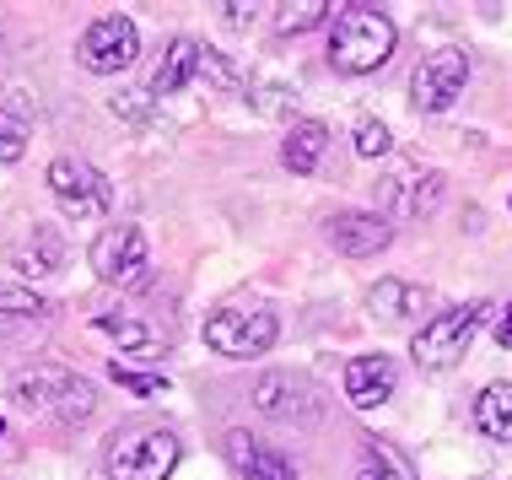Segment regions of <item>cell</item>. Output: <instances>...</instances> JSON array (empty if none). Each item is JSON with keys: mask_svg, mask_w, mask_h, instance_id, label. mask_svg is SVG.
<instances>
[{"mask_svg": "<svg viewBox=\"0 0 512 480\" xmlns=\"http://www.w3.org/2000/svg\"><path fill=\"white\" fill-rule=\"evenodd\" d=\"M399 44V27L389 11L378 6H340L335 27H329V65L340 76H372L389 65V54Z\"/></svg>", "mask_w": 512, "mask_h": 480, "instance_id": "obj_1", "label": "cell"}, {"mask_svg": "<svg viewBox=\"0 0 512 480\" xmlns=\"http://www.w3.org/2000/svg\"><path fill=\"white\" fill-rule=\"evenodd\" d=\"M486 313H491L486 297H475V303H453V308L432 313V319L415 329L410 356L426 367V373H448V367H459L464 351H469V340L480 335V324H486Z\"/></svg>", "mask_w": 512, "mask_h": 480, "instance_id": "obj_2", "label": "cell"}, {"mask_svg": "<svg viewBox=\"0 0 512 480\" xmlns=\"http://www.w3.org/2000/svg\"><path fill=\"white\" fill-rule=\"evenodd\" d=\"M11 400L27 416H60V421H87L98 410V394H92L87 378L65 373V367H49V362L11 378Z\"/></svg>", "mask_w": 512, "mask_h": 480, "instance_id": "obj_3", "label": "cell"}, {"mask_svg": "<svg viewBox=\"0 0 512 480\" xmlns=\"http://www.w3.org/2000/svg\"><path fill=\"white\" fill-rule=\"evenodd\" d=\"M275 340H281V319L265 308H221L205 319V346L216 356H232V362H248V356H265Z\"/></svg>", "mask_w": 512, "mask_h": 480, "instance_id": "obj_4", "label": "cell"}, {"mask_svg": "<svg viewBox=\"0 0 512 480\" xmlns=\"http://www.w3.org/2000/svg\"><path fill=\"white\" fill-rule=\"evenodd\" d=\"M178 437L168 427H151V432H135L124 443L108 448V480H168L178 470Z\"/></svg>", "mask_w": 512, "mask_h": 480, "instance_id": "obj_5", "label": "cell"}, {"mask_svg": "<svg viewBox=\"0 0 512 480\" xmlns=\"http://www.w3.org/2000/svg\"><path fill=\"white\" fill-rule=\"evenodd\" d=\"M44 184L54 189V200H60V211L71 216V222H92V216H103L114 195H108V178L92 168V162L81 157H54Z\"/></svg>", "mask_w": 512, "mask_h": 480, "instance_id": "obj_6", "label": "cell"}, {"mask_svg": "<svg viewBox=\"0 0 512 480\" xmlns=\"http://www.w3.org/2000/svg\"><path fill=\"white\" fill-rule=\"evenodd\" d=\"M135 54H141V27H135L130 17H98L81 33V44H76V60H81V71H92V76H119V71H130L135 65Z\"/></svg>", "mask_w": 512, "mask_h": 480, "instance_id": "obj_7", "label": "cell"}, {"mask_svg": "<svg viewBox=\"0 0 512 480\" xmlns=\"http://www.w3.org/2000/svg\"><path fill=\"white\" fill-rule=\"evenodd\" d=\"M92 270H98V281L108 286H141L146 270H151V249H146V232L141 227H103L98 238H92Z\"/></svg>", "mask_w": 512, "mask_h": 480, "instance_id": "obj_8", "label": "cell"}, {"mask_svg": "<svg viewBox=\"0 0 512 480\" xmlns=\"http://www.w3.org/2000/svg\"><path fill=\"white\" fill-rule=\"evenodd\" d=\"M464 81H469V54L464 49H432L410 76V103L421 114H442L464 92Z\"/></svg>", "mask_w": 512, "mask_h": 480, "instance_id": "obj_9", "label": "cell"}, {"mask_svg": "<svg viewBox=\"0 0 512 480\" xmlns=\"http://www.w3.org/2000/svg\"><path fill=\"white\" fill-rule=\"evenodd\" d=\"M329 243H335L345 259H372L394 243V227H389V216H378V211H340L335 222H329Z\"/></svg>", "mask_w": 512, "mask_h": 480, "instance_id": "obj_10", "label": "cell"}, {"mask_svg": "<svg viewBox=\"0 0 512 480\" xmlns=\"http://www.w3.org/2000/svg\"><path fill=\"white\" fill-rule=\"evenodd\" d=\"M394 356L372 351V356H351L345 362V400H351L356 410H378L383 400H394Z\"/></svg>", "mask_w": 512, "mask_h": 480, "instance_id": "obj_11", "label": "cell"}, {"mask_svg": "<svg viewBox=\"0 0 512 480\" xmlns=\"http://www.w3.org/2000/svg\"><path fill=\"white\" fill-rule=\"evenodd\" d=\"M442 178L437 168H415V173H405V178H394L389 184V195H394V211L405 216V222H421V216H432L437 211V200H442Z\"/></svg>", "mask_w": 512, "mask_h": 480, "instance_id": "obj_12", "label": "cell"}, {"mask_svg": "<svg viewBox=\"0 0 512 480\" xmlns=\"http://www.w3.org/2000/svg\"><path fill=\"white\" fill-rule=\"evenodd\" d=\"M227 454H232V464H238L243 480H297V470L286 464V454L254 443L248 432H227Z\"/></svg>", "mask_w": 512, "mask_h": 480, "instance_id": "obj_13", "label": "cell"}, {"mask_svg": "<svg viewBox=\"0 0 512 480\" xmlns=\"http://www.w3.org/2000/svg\"><path fill=\"white\" fill-rule=\"evenodd\" d=\"M200 49H205V44H195V38H173L168 54H162V65H157V76H151V92H157V98L184 92L189 81L200 76Z\"/></svg>", "mask_w": 512, "mask_h": 480, "instance_id": "obj_14", "label": "cell"}, {"mask_svg": "<svg viewBox=\"0 0 512 480\" xmlns=\"http://www.w3.org/2000/svg\"><path fill=\"white\" fill-rule=\"evenodd\" d=\"M324 146H329V130L318 125V119H297L292 130H286V146H281V162L292 168L297 178H308L318 168V157H324Z\"/></svg>", "mask_w": 512, "mask_h": 480, "instance_id": "obj_15", "label": "cell"}, {"mask_svg": "<svg viewBox=\"0 0 512 480\" xmlns=\"http://www.w3.org/2000/svg\"><path fill=\"white\" fill-rule=\"evenodd\" d=\"M475 427L491 443H512V383H486L475 400Z\"/></svg>", "mask_w": 512, "mask_h": 480, "instance_id": "obj_16", "label": "cell"}, {"mask_svg": "<svg viewBox=\"0 0 512 480\" xmlns=\"http://www.w3.org/2000/svg\"><path fill=\"white\" fill-rule=\"evenodd\" d=\"M92 329H98V335H108V340H119V346L135 351V356H151V351H157V335H151L141 319H130V313H98V319H92Z\"/></svg>", "mask_w": 512, "mask_h": 480, "instance_id": "obj_17", "label": "cell"}, {"mask_svg": "<svg viewBox=\"0 0 512 480\" xmlns=\"http://www.w3.org/2000/svg\"><path fill=\"white\" fill-rule=\"evenodd\" d=\"M356 480H415L405 470V459L394 448H383L378 437H362V454H356Z\"/></svg>", "mask_w": 512, "mask_h": 480, "instance_id": "obj_18", "label": "cell"}, {"mask_svg": "<svg viewBox=\"0 0 512 480\" xmlns=\"http://www.w3.org/2000/svg\"><path fill=\"white\" fill-rule=\"evenodd\" d=\"M421 303H426V292H415V286H399V281L372 286V308H378L383 319H405V313L421 308Z\"/></svg>", "mask_w": 512, "mask_h": 480, "instance_id": "obj_19", "label": "cell"}, {"mask_svg": "<svg viewBox=\"0 0 512 480\" xmlns=\"http://www.w3.org/2000/svg\"><path fill=\"white\" fill-rule=\"evenodd\" d=\"M329 11H335L329 0H286L281 17H275V27H281V33H308V27H318Z\"/></svg>", "mask_w": 512, "mask_h": 480, "instance_id": "obj_20", "label": "cell"}, {"mask_svg": "<svg viewBox=\"0 0 512 480\" xmlns=\"http://www.w3.org/2000/svg\"><path fill=\"white\" fill-rule=\"evenodd\" d=\"M254 405L265 410V416H292V378H281V373H270V378H259V389H254Z\"/></svg>", "mask_w": 512, "mask_h": 480, "instance_id": "obj_21", "label": "cell"}, {"mask_svg": "<svg viewBox=\"0 0 512 480\" xmlns=\"http://www.w3.org/2000/svg\"><path fill=\"white\" fill-rule=\"evenodd\" d=\"M0 313H11V319H44L49 303L33 286H0Z\"/></svg>", "mask_w": 512, "mask_h": 480, "instance_id": "obj_22", "label": "cell"}, {"mask_svg": "<svg viewBox=\"0 0 512 480\" xmlns=\"http://www.w3.org/2000/svg\"><path fill=\"white\" fill-rule=\"evenodd\" d=\"M22 152H27V119H17L11 108H0V168L22 162Z\"/></svg>", "mask_w": 512, "mask_h": 480, "instance_id": "obj_23", "label": "cell"}, {"mask_svg": "<svg viewBox=\"0 0 512 480\" xmlns=\"http://www.w3.org/2000/svg\"><path fill=\"white\" fill-rule=\"evenodd\" d=\"M200 76H205V81H216L221 92H243V76H238V65H232L221 49H200Z\"/></svg>", "mask_w": 512, "mask_h": 480, "instance_id": "obj_24", "label": "cell"}, {"mask_svg": "<svg viewBox=\"0 0 512 480\" xmlns=\"http://www.w3.org/2000/svg\"><path fill=\"white\" fill-rule=\"evenodd\" d=\"M351 141H356V152H362V157H389V125H383V119H356V135H351Z\"/></svg>", "mask_w": 512, "mask_h": 480, "instance_id": "obj_25", "label": "cell"}, {"mask_svg": "<svg viewBox=\"0 0 512 480\" xmlns=\"http://www.w3.org/2000/svg\"><path fill=\"white\" fill-rule=\"evenodd\" d=\"M108 373H114V383L119 389H130V394H168V378L162 373H135V367H108Z\"/></svg>", "mask_w": 512, "mask_h": 480, "instance_id": "obj_26", "label": "cell"}, {"mask_svg": "<svg viewBox=\"0 0 512 480\" xmlns=\"http://www.w3.org/2000/svg\"><path fill=\"white\" fill-rule=\"evenodd\" d=\"M114 114H124L130 125H146L151 108H146V92H124V98H114Z\"/></svg>", "mask_w": 512, "mask_h": 480, "instance_id": "obj_27", "label": "cell"}, {"mask_svg": "<svg viewBox=\"0 0 512 480\" xmlns=\"http://www.w3.org/2000/svg\"><path fill=\"white\" fill-rule=\"evenodd\" d=\"M496 346L502 351H512V303H507V313L496 319Z\"/></svg>", "mask_w": 512, "mask_h": 480, "instance_id": "obj_28", "label": "cell"}, {"mask_svg": "<svg viewBox=\"0 0 512 480\" xmlns=\"http://www.w3.org/2000/svg\"><path fill=\"white\" fill-rule=\"evenodd\" d=\"M221 11H227V22H238V27L248 22V6H238V0H232V6H221Z\"/></svg>", "mask_w": 512, "mask_h": 480, "instance_id": "obj_29", "label": "cell"}, {"mask_svg": "<svg viewBox=\"0 0 512 480\" xmlns=\"http://www.w3.org/2000/svg\"><path fill=\"white\" fill-rule=\"evenodd\" d=\"M0 437H6V421H0Z\"/></svg>", "mask_w": 512, "mask_h": 480, "instance_id": "obj_30", "label": "cell"}, {"mask_svg": "<svg viewBox=\"0 0 512 480\" xmlns=\"http://www.w3.org/2000/svg\"><path fill=\"white\" fill-rule=\"evenodd\" d=\"M0 44H6V38H0Z\"/></svg>", "mask_w": 512, "mask_h": 480, "instance_id": "obj_31", "label": "cell"}]
</instances>
